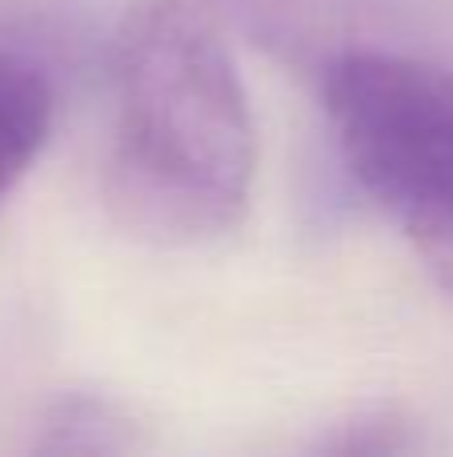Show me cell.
<instances>
[{
    "mask_svg": "<svg viewBox=\"0 0 453 457\" xmlns=\"http://www.w3.org/2000/svg\"><path fill=\"white\" fill-rule=\"evenodd\" d=\"M213 4L217 16H237L241 24H249V29H277V21L293 8V0H209Z\"/></svg>",
    "mask_w": 453,
    "mask_h": 457,
    "instance_id": "5b68a950",
    "label": "cell"
},
{
    "mask_svg": "<svg viewBox=\"0 0 453 457\" xmlns=\"http://www.w3.org/2000/svg\"><path fill=\"white\" fill-rule=\"evenodd\" d=\"M257 129L209 0H133L112 45L104 205L136 241L193 249L249 213Z\"/></svg>",
    "mask_w": 453,
    "mask_h": 457,
    "instance_id": "6da1fadb",
    "label": "cell"
},
{
    "mask_svg": "<svg viewBox=\"0 0 453 457\" xmlns=\"http://www.w3.org/2000/svg\"><path fill=\"white\" fill-rule=\"evenodd\" d=\"M53 129V88L37 64L0 56V197L29 173Z\"/></svg>",
    "mask_w": 453,
    "mask_h": 457,
    "instance_id": "3957f363",
    "label": "cell"
},
{
    "mask_svg": "<svg viewBox=\"0 0 453 457\" xmlns=\"http://www.w3.org/2000/svg\"><path fill=\"white\" fill-rule=\"evenodd\" d=\"M325 112L358 185L453 285V72L390 53H345Z\"/></svg>",
    "mask_w": 453,
    "mask_h": 457,
    "instance_id": "7a4b0ae2",
    "label": "cell"
},
{
    "mask_svg": "<svg viewBox=\"0 0 453 457\" xmlns=\"http://www.w3.org/2000/svg\"><path fill=\"white\" fill-rule=\"evenodd\" d=\"M40 450L53 453H125L136 450V426L120 405L104 397H64L45 421Z\"/></svg>",
    "mask_w": 453,
    "mask_h": 457,
    "instance_id": "277c9868",
    "label": "cell"
}]
</instances>
